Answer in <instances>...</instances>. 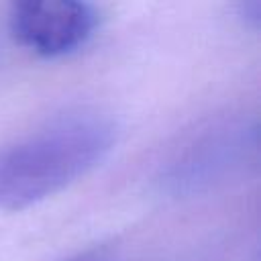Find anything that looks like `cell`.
<instances>
[{"instance_id":"6da1fadb","label":"cell","mask_w":261,"mask_h":261,"mask_svg":"<svg viewBox=\"0 0 261 261\" xmlns=\"http://www.w3.org/2000/svg\"><path fill=\"white\" fill-rule=\"evenodd\" d=\"M116 120L71 108L0 145V210H24L88 175L114 149Z\"/></svg>"},{"instance_id":"7a4b0ae2","label":"cell","mask_w":261,"mask_h":261,"mask_svg":"<svg viewBox=\"0 0 261 261\" xmlns=\"http://www.w3.org/2000/svg\"><path fill=\"white\" fill-rule=\"evenodd\" d=\"M259 145L257 120L220 116L190 133L161 163L155 184L171 198H192L214 190L243 171Z\"/></svg>"},{"instance_id":"3957f363","label":"cell","mask_w":261,"mask_h":261,"mask_svg":"<svg viewBox=\"0 0 261 261\" xmlns=\"http://www.w3.org/2000/svg\"><path fill=\"white\" fill-rule=\"evenodd\" d=\"M100 24V10L90 2H16L8 12V31L31 53L55 59L82 49Z\"/></svg>"},{"instance_id":"277c9868","label":"cell","mask_w":261,"mask_h":261,"mask_svg":"<svg viewBox=\"0 0 261 261\" xmlns=\"http://www.w3.org/2000/svg\"><path fill=\"white\" fill-rule=\"evenodd\" d=\"M63 261H118V257L110 245H94V247H88L84 251L69 255Z\"/></svg>"},{"instance_id":"5b68a950","label":"cell","mask_w":261,"mask_h":261,"mask_svg":"<svg viewBox=\"0 0 261 261\" xmlns=\"http://www.w3.org/2000/svg\"><path fill=\"white\" fill-rule=\"evenodd\" d=\"M237 16L249 27V29H257L261 22V4L257 0H245L237 4Z\"/></svg>"}]
</instances>
